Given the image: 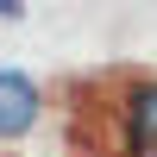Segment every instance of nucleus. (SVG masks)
<instances>
[{
  "mask_svg": "<svg viewBox=\"0 0 157 157\" xmlns=\"http://www.w3.org/2000/svg\"><path fill=\"white\" fill-rule=\"evenodd\" d=\"M113 145L120 157H157V75H132L113 113Z\"/></svg>",
  "mask_w": 157,
  "mask_h": 157,
  "instance_id": "obj_1",
  "label": "nucleus"
},
{
  "mask_svg": "<svg viewBox=\"0 0 157 157\" xmlns=\"http://www.w3.org/2000/svg\"><path fill=\"white\" fill-rule=\"evenodd\" d=\"M38 113H44V88L25 69L0 63V138H25L38 126Z\"/></svg>",
  "mask_w": 157,
  "mask_h": 157,
  "instance_id": "obj_2",
  "label": "nucleus"
},
{
  "mask_svg": "<svg viewBox=\"0 0 157 157\" xmlns=\"http://www.w3.org/2000/svg\"><path fill=\"white\" fill-rule=\"evenodd\" d=\"M0 19H25V6L19 0H0Z\"/></svg>",
  "mask_w": 157,
  "mask_h": 157,
  "instance_id": "obj_3",
  "label": "nucleus"
}]
</instances>
